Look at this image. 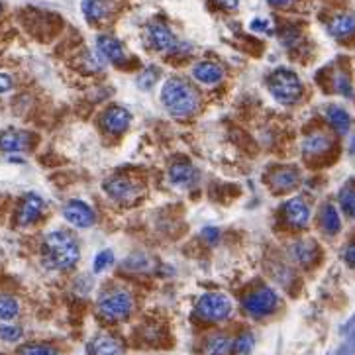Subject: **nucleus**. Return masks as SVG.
<instances>
[{
    "instance_id": "nucleus-1",
    "label": "nucleus",
    "mask_w": 355,
    "mask_h": 355,
    "mask_svg": "<svg viewBox=\"0 0 355 355\" xmlns=\"http://www.w3.org/2000/svg\"><path fill=\"white\" fill-rule=\"evenodd\" d=\"M41 257H43L45 267L65 271V269L75 267L79 257H81V250H79V243L71 234H67L63 230H53V232L43 236Z\"/></svg>"
},
{
    "instance_id": "nucleus-2",
    "label": "nucleus",
    "mask_w": 355,
    "mask_h": 355,
    "mask_svg": "<svg viewBox=\"0 0 355 355\" xmlns=\"http://www.w3.org/2000/svg\"><path fill=\"white\" fill-rule=\"evenodd\" d=\"M161 104L175 118H189L201 108V94L181 77L169 79L161 89Z\"/></svg>"
},
{
    "instance_id": "nucleus-3",
    "label": "nucleus",
    "mask_w": 355,
    "mask_h": 355,
    "mask_svg": "<svg viewBox=\"0 0 355 355\" xmlns=\"http://www.w3.org/2000/svg\"><path fill=\"white\" fill-rule=\"evenodd\" d=\"M267 85H269L273 99L281 104L291 106L303 99V81L294 71L287 67L275 69L267 79Z\"/></svg>"
},
{
    "instance_id": "nucleus-4",
    "label": "nucleus",
    "mask_w": 355,
    "mask_h": 355,
    "mask_svg": "<svg viewBox=\"0 0 355 355\" xmlns=\"http://www.w3.org/2000/svg\"><path fill=\"white\" fill-rule=\"evenodd\" d=\"M134 310V296L124 289L104 292L99 301V312L108 322H120L126 320Z\"/></svg>"
},
{
    "instance_id": "nucleus-5",
    "label": "nucleus",
    "mask_w": 355,
    "mask_h": 355,
    "mask_svg": "<svg viewBox=\"0 0 355 355\" xmlns=\"http://www.w3.org/2000/svg\"><path fill=\"white\" fill-rule=\"evenodd\" d=\"M194 314L204 322H224L232 314V301L224 292H206L194 306Z\"/></svg>"
},
{
    "instance_id": "nucleus-6",
    "label": "nucleus",
    "mask_w": 355,
    "mask_h": 355,
    "mask_svg": "<svg viewBox=\"0 0 355 355\" xmlns=\"http://www.w3.org/2000/svg\"><path fill=\"white\" fill-rule=\"evenodd\" d=\"M241 306H243V312L247 316H269L279 308V294L273 291L271 287H259V289L252 291L243 298Z\"/></svg>"
},
{
    "instance_id": "nucleus-7",
    "label": "nucleus",
    "mask_w": 355,
    "mask_h": 355,
    "mask_svg": "<svg viewBox=\"0 0 355 355\" xmlns=\"http://www.w3.org/2000/svg\"><path fill=\"white\" fill-rule=\"evenodd\" d=\"M104 190L110 199H114L116 203L132 204L138 196H141V185L132 181L128 177H110L104 181Z\"/></svg>"
},
{
    "instance_id": "nucleus-8",
    "label": "nucleus",
    "mask_w": 355,
    "mask_h": 355,
    "mask_svg": "<svg viewBox=\"0 0 355 355\" xmlns=\"http://www.w3.org/2000/svg\"><path fill=\"white\" fill-rule=\"evenodd\" d=\"M148 43L152 45L155 51L161 53H175L181 48V41L175 38V34L171 32V28L163 22H152L148 26Z\"/></svg>"
},
{
    "instance_id": "nucleus-9",
    "label": "nucleus",
    "mask_w": 355,
    "mask_h": 355,
    "mask_svg": "<svg viewBox=\"0 0 355 355\" xmlns=\"http://www.w3.org/2000/svg\"><path fill=\"white\" fill-rule=\"evenodd\" d=\"M63 218L73 228L79 230L90 228L94 224V220H97L94 210L85 201H79V199H73V201H69V203L65 204Z\"/></svg>"
},
{
    "instance_id": "nucleus-10",
    "label": "nucleus",
    "mask_w": 355,
    "mask_h": 355,
    "mask_svg": "<svg viewBox=\"0 0 355 355\" xmlns=\"http://www.w3.org/2000/svg\"><path fill=\"white\" fill-rule=\"evenodd\" d=\"M130 122H132V114L124 106H110V108L104 110V114L101 118L102 130L112 134V136L126 132L130 128Z\"/></svg>"
},
{
    "instance_id": "nucleus-11",
    "label": "nucleus",
    "mask_w": 355,
    "mask_h": 355,
    "mask_svg": "<svg viewBox=\"0 0 355 355\" xmlns=\"http://www.w3.org/2000/svg\"><path fill=\"white\" fill-rule=\"evenodd\" d=\"M283 214H285V222H287L291 228L303 230L306 228L308 222H310V206L306 204L305 199L294 196V199L285 203V206H283Z\"/></svg>"
},
{
    "instance_id": "nucleus-12",
    "label": "nucleus",
    "mask_w": 355,
    "mask_h": 355,
    "mask_svg": "<svg viewBox=\"0 0 355 355\" xmlns=\"http://www.w3.org/2000/svg\"><path fill=\"white\" fill-rule=\"evenodd\" d=\"M267 183H269V187L275 190V192H287V190H292L298 187L301 173H298L296 167H277V169H273L269 173Z\"/></svg>"
},
{
    "instance_id": "nucleus-13",
    "label": "nucleus",
    "mask_w": 355,
    "mask_h": 355,
    "mask_svg": "<svg viewBox=\"0 0 355 355\" xmlns=\"http://www.w3.org/2000/svg\"><path fill=\"white\" fill-rule=\"evenodd\" d=\"M97 53L102 59L114 65H122L126 61V50H124L122 41L116 39L114 36H108V34H102L97 38Z\"/></svg>"
},
{
    "instance_id": "nucleus-14",
    "label": "nucleus",
    "mask_w": 355,
    "mask_h": 355,
    "mask_svg": "<svg viewBox=\"0 0 355 355\" xmlns=\"http://www.w3.org/2000/svg\"><path fill=\"white\" fill-rule=\"evenodd\" d=\"M43 214V201L36 192H28L22 203L18 206V224L20 226H32L36 224Z\"/></svg>"
},
{
    "instance_id": "nucleus-15",
    "label": "nucleus",
    "mask_w": 355,
    "mask_h": 355,
    "mask_svg": "<svg viewBox=\"0 0 355 355\" xmlns=\"http://www.w3.org/2000/svg\"><path fill=\"white\" fill-rule=\"evenodd\" d=\"M332 145H334V141H332L328 134L312 132L303 140V153L308 159H318V157H324L326 153L330 152Z\"/></svg>"
},
{
    "instance_id": "nucleus-16",
    "label": "nucleus",
    "mask_w": 355,
    "mask_h": 355,
    "mask_svg": "<svg viewBox=\"0 0 355 355\" xmlns=\"http://www.w3.org/2000/svg\"><path fill=\"white\" fill-rule=\"evenodd\" d=\"M192 77L201 83V85H206V87H214V85H220L222 79H224V69L218 63H212V61H201L192 67Z\"/></svg>"
},
{
    "instance_id": "nucleus-17",
    "label": "nucleus",
    "mask_w": 355,
    "mask_h": 355,
    "mask_svg": "<svg viewBox=\"0 0 355 355\" xmlns=\"http://www.w3.org/2000/svg\"><path fill=\"white\" fill-rule=\"evenodd\" d=\"M199 179V173L190 161H177L169 167V181L175 187H192Z\"/></svg>"
},
{
    "instance_id": "nucleus-18",
    "label": "nucleus",
    "mask_w": 355,
    "mask_h": 355,
    "mask_svg": "<svg viewBox=\"0 0 355 355\" xmlns=\"http://www.w3.org/2000/svg\"><path fill=\"white\" fill-rule=\"evenodd\" d=\"M30 143V134H26L22 130H14L8 128L4 132H0V150L6 153H18L24 152Z\"/></svg>"
},
{
    "instance_id": "nucleus-19",
    "label": "nucleus",
    "mask_w": 355,
    "mask_h": 355,
    "mask_svg": "<svg viewBox=\"0 0 355 355\" xmlns=\"http://www.w3.org/2000/svg\"><path fill=\"white\" fill-rule=\"evenodd\" d=\"M289 255L292 257L294 263H298L301 267H310L314 263L318 255V247L314 241L308 240H298L292 243L289 247Z\"/></svg>"
},
{
    "instance_id": "nucleus-20",
    "label": "nucleus",
    "mask_w": 355,
    "mask_h": 355,
    "mask_svg": "<svg viewBox=\"0 0 355 355\" xmlns=\"http://www.w3.org/2000/svg\"><path fill=\"white\" fill-rule=\"evenodd\" d=\"M87 354L89 355H120L122 354V343L116 340L114 336L101 334L97 338H92L87 345Z\"/></svg>"
},
{
    "instance_id": "nucleus-21",
    "label": "nucleus",
    "mask_w": 355,
    "mask_h": 355,
    "mask_svg": "<svg viewBox=\"0 0 355 355\" xmlns=\"http://www.w3.org/2000/svg\"><path fill=\"white\" fill-rule=\"evenodd\" d=\"M234 352V342L224 332H214L203 342V355H230Z\"/></svg>"
},
{
    "instance_id": "nucleus-22",
    "label": "nucleus",
    "mask_w": 355,
    "mask_h": 355,
    "mask_svg": "<svg viewBox=\"0 0 355 355\" xmlns=\"http://www.w3.org/2000/svg\"><path fill=\"white\" fill-rule=\"evenodd\" d=\"M328 32L332 38L349 39L355 36V16L354 14H338L328 24Z\"/></svg>"
},
{
    "instance_id": "nucleus-23",
    "label": "nucleus",
    "mask_w": 355,
    "mask_h": 355,
    "mask_svg": "<svg viewBox=\"0 0 355 355\" xmlns=\"http://www.w3.org/2000/svg\"><path fill=\"white\" fill-rule=\"evenodd\" d=\"M318 224L326 236H336L342 230V218H340L338 208L330 203L324 204L320 214H318Z\"/></svg>"
},
{
    "instance_id": "nucleus-24",
    "label": "nucleus",
    "mask_w": 355,
    "mask_h": 355,
    "mask_svg": "<svg viewBox=\"0 0 355 355\" xmlns=\"http://www.w3.org/2000/svg\"><path fill=\"white\" fill-rule=\"evenodd\" d=\"M110 8H112L110 0H83L81 2V10L90 24L104 22L110 16Z\"/></svg>"
},
{
    "instance_id": "nucleus-25",
    "label": "nucleus",
    "mask_w": 355,
    "mask_h": 355,
    "mask_svg": "<svg viewBox=\"0 0 355 355\" xmlns=\"http://www.w3.org/2000/svg\"><path fill=\"white\" fill-rule=\"evenodd\" d=\"M326 118L330 122V126L338 132V134H347L352 128V118L347 114V110H343L342 106H330L326 110Z\"/></svg>"
},
{
    "instance_id": "nucleus-26",
    "label": "nucleus",
    "mask_w": 355,
    "mask_h": 355,
    "mask_svg": "<svg viewBox=\"0 0 355 355\" xmlns=\"http://www.w3.org/2000/svg\"><path fill=\"white\" fill-rule=\"evenodd\" d=\"M338 201H340V208H342L345 214L349 218H355V185L354 183H347L340 194H338Z\"/></svg>"
},
{
    "instance_id": "nucleus-27",
    "label": "nucleus",
    "mask_w": 355,
    "mask_h": 355,
    "mask_svg": "<svg viewBox=\"0 0 355 355\" xmlns=\"http://www.w3.org/2000/svg\"><path fill=\"white\" fill-rule=\"evenodd\" d=\"M18 312H20L18 301L14 296H8V294H0V320L10 322L18 316Z\"/></svg>"
},
{
    "instance_id": "nucleus-28",
    "label": "nucleus",
    "mask_w": 355,
    "mask_h": 355,
    "mask_svg": "<svg viewBox=\"0 0 355 355\" xmlns=\"http://www.w3.org/2000/svg\"><path fill=\"white\" fill-rule=\"evenodd\" d=\"M254 334L252 332H241L240 336L234 340V354L236 355H250L254 349Z\"/></svg>"
},
{
    "instance_id": "nucleus-29",
    "label": "nucleus",
    "mask_w": 355,
    "mask_h": 355,
    "mask_svg": "<svg viewBox=\"0 0 355 355\" xmlns=\"http://www.w3.org/2000/svg\"><path fill=\"white\" fill-rule=\"evenodd\" d=\"M20 355H59L50 343H28L20 347Z\"/></svg>"
},
{
    "instance_id": "nucleus-30",
    "label": "nucleus",
    "mask_w": 355,
    "mask_h": 355,
    "mask_svg": "<svg viewBox=\"0 0 355 355\" xmlns=\"http://www.w3.org/2000/svg\"><path fill=\"white\" fill-rule=\"evenodd\" d=\"M334 90H336V92H340V94H343V97H352V94H354V85H352L349 75H345V73H338V75L334 77Z\"/></svg>"
},
{
    "instance_id": "nucleus-31",
    "label": "nucleus",
    "mask_w": 355,
    "mask_h": 355,
    "mask_svg": "<svg viewBox=\"0 0 355 355\" xmlns=\"http://www.w3.org/2000/svg\"><path fill=\"white\" fill-rule=\"evenodd\" d=\"M112 261H114V254H112L110 250H102L101 254L94 255V261H92V271H94V273H102L106 267L112 265Z\"/></svg>"
},
{
    "instance_id": "nucleus-32",
    "label": "nucleus",
    "mask_w": 355,
    "mask_h": 355,
    "mask_svg": "<svg viewBox=\"0 0 355 355\" xmlns=\"http://www.w3.org/2000/svg\"><path fill=\"white\" fill-rule=\"evenodd\" d=\"M157 77H159V69L157 67H148L143 73L140 75V79H138V85H140V89L148 90L152 89L153 85H155V81H157Z\"/></svg>"
},
{
    "instance_id": "nucleus-33",
    "label": "nucleus",
    "mask_w": 355,
    "mask_h": 355,
    "mask_svg": "<svg viewBox=\"0 0 355 355\" xmlns=\"http://www.w3.org/2000/svg\"><path fill=\"white\" fill-rule=\"evenodd\" d=\"M22 338V328L18 326H0V340L4 342H18Z\"/></svg>"
},
{
    "instance_id": "nucleus-34",
    "label": "nucleus",
    "mask_w": 355,
    "mask_h": 355,
    "mask_svg": "<svg viewBox=\"0 0 355 355\" xmlns=\"http://www.w3.org/2000/svg\"><path fill=\"white\" fill-rule=\"evenodd\" d=\"M336 355H355V330L354 334H349L347 342L343 343L342 347H340V352Z\"/></svg>"
},
{
    "instance_id": "nucleus-35",
    "label": "nucleus",
    "mask_w": 355,
    "mask_h": 355,
    "mask_svg": "<svg viewBox=\"0 0 355 355\" xmlns=\"http://www.w3.org/2000/svg\"><path fill=\"white\" fill-rule=\"evenodd\" d=\"M12 89H14L12 77L6 75V73H0V94H4V92H10Z\"/></svg>"
},
{
    "instance_id": "nucleus-36",
    "label": "nucleus",
    "mask_w": 355,
    "mask_h": 355,
    "mask_svg": "<svg viewBox=\"0 0 355 355\" xmlns=\"http://www.w3.org/2000/svg\"><path fill=\"white\" fill-rule=\"evenodd\" d=\"M203 238L208 243H216V241L220 240V230L214 228V226H208V228L203 230Z\"/></svg>"
},
{
    "instance_id": "nucleus-37",
    "label": "nucleus",
    "mask_w": 355,
    "mask_h": 355,
    "mask_svg": "<svg viewBox=\"0 0 355 355\" xmlns=\"http://www.w3.org/2000/svg\"><path fill=\"white\" fill-rule=\"evenodd\" d=\"M250 28H252L254 32H271L269 20H263V18H255L254 22L250 24Z\"/></svg>"
},
{
    "instance_id": "nucleus-38",
    "label": "nucleus",
    "mask_w": 355,
    "mask_h": 355,
    "mask_svg": "<svg viewBox=\"0 0 355 355\" xmlns=\"http://www.w3.org/2000/svg\"><path fill=\"white\" fill-rule=\"evenodd\" d=\"M343 261L349 267H355V241L343 250Z\"/></svg>"
},
{
    "instance_id": "nucleus-39",
    "label": "nucleus",
    "mask_w": 355,
    "mask_h": 355,
    "mask_svg": "<svg viewBox=\"0 0 355 355\" xmlns=\"http://www.w3.org/2000/svg\"><path fill=\"white\" fill-rule=\"evenodd\" d=\"M216 4L222 6L224 10H236L238 4H240V0H216Z\"/></svg>"
},
{
    "instance_id": "nucleus-40",
    "label": "nucleus",
    "mask_w": 355,
    "mask_h": 355,
    "mask_svg": "<svg viewBox=\"0 0 355 355\" xmlns=\"http://www.w3.org/2000/svg\"><path fill=\"white\" fill-rule=\"evenodd\" d=\"M271 6H275V8H287V6H291L292 0H267Z\"/></svg>"
}]
</instances>
